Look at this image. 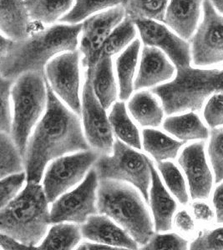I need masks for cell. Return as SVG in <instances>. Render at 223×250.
I'll use <instances>...</instances> for the list:
<instances>
[{"mask_svg": "<svg viewBox=\"0 0 223 250\" xmlns=\"http://www.w3.org/2000/svg\"><path fill=\"white\" fill-rule=\"evenodd\" d=\"M135 27L134 21L130 20L129 18H125L107 38L104 44L102 54L112 57L120 53L130 43H132L136 35Z\"/></svg>", "mask_w": 223, "mask_h": 250, "instance_id": "32", "label": "cell"}, {"mask_svg": "<svg viewBox=\"0 0 223 250\" xmlns=\"http://www.w3.org/2000/svg\"><path fill=\"white\" fill-rule=\"evenodd\" d=\"M1 146V164H0V176L1 179L5 177L22 173L25 168L24 160L20 154L17 145H15L11 135L4 132L0 134Z\"/></svg>", "mask_w": 223, "mask_h": 250, "instance_id": "30", "label": "cell"}, {"mask_svg": "<svg viewBox=\"0 0 223 250\" xmlns=\"http://www.w3.org/2000/svg\"><path fill=\"white\" fill-rule=\"evenodd\" d=\"M126 18L123 6H115L107 11L86 19L82 23L80 52L86 71H93L102 55L104 44L114 28Z\"/></svg>", "mask_w": 223, "mask_h": 250, "instance_id": "12", "label": "cell"}, {"mask_svg": "<svg viewBox=\"0 0 223 250\" xmlns=\"http://www.w3.org/2000/svg\"><path fill=\"white\" fill-rule=\"evenodd\" d=\"M134 23L144 45L160 48L172 60L177 68L191 66V46L186 40L155 20H138Z\"/></svg>", "mask_w": 223, "mask_h": 250, "instance_id": "14", "label": "cell"}, {"mask_svg": "<svg viewBox=\"0 0 223 250\" xmlns=\"http://www.w3.org/2000/svg\"><path fill=\"white\" fill-rule=\"evenodd\" d=\"M144 149L151 154L156 162L174 159L186 141H178L160 131L146 128L142 132Z\"/></svg>", "mask_w": 223, "mask_h": 250, "instance_id": "25", "label": "cell"}, {"mask_svg": "<svg viewBox=\"0 0 223 250\" xmlns=\"http://www.w3.org/2000/svg\"><path fill=\"white\" fill-rule=\"evenodd\" d=\"M212 4L220 14L223 15V0H211Z\"/></svg>", "mask_w": 223, "mask_h": 250, "instance_id": "45", "label": "cell"}, {"mask_svg": "<svg viewBox=\"0 0 223 250\" xmlns=\"http://www.w3.org/2000/svg\"><path fill=\"white\" fill-rule=\"evenodd\" d=\"M24 3L31 20L51 24L66 15L74 0H24Z\"/></svg>", "mask_w": 223, "mask_h": 250, "instance_id": "26", "label": "cell"}, {"mask_svg": "<svg viewBox=\"0 0 223 250\" xmlns=\"http://www.w3.org/2000/svg\"><path fill=\"white\" fill-rule=\"evenodd\" d=\"M140 49V40H134L115 60L119 82V97L122 101L129 100L134 91V71Z\"/></svg>", "mask_w": 223, "mask_h": 250, "instance_id": "24", "label": "cell"}, {"mask_svg": "<svg viewBox=\"0 0 223 250\" xmlns=\"http://www.w3.org/2000/svg\"><path fill=\"white\" fill-rule=\"evenodd\" d=\"M109 120L112 129L118 139L132 148L136 149L141 148L140 133L128 116L126 104L123 101L116 102L113 105L110 113Z\"/></svg>", "mask_w": 223, "mask_h": 250, "instance_id": "27", "label": "cell"}, {"mask_svg": "<svg viewBox=\"0 0 223 250\" xmlns=\"http://www.w3.org/2000/svg\"><path fill=\"white\" fill-rule=\"evenodd\" d=\"M203 117L210 128L223 126V92L210 96L204 106Z\"/></svg>", "mask_w": 223, "mask_h": 250, "instance_id": "38", "label": "cell"}, {"mask_svg": "<svg viewBox=\"0 0 223 250\" xmlns=\"http://www.w3.org/2000/svg\"><path fill=\"white\" fill-rule=\"evenodd\" d=\"M98 180L96 171L91 168L81 185L58 198L50 210L51 224L67 222L82 225L89 216L97 214Z\"/></svg>", "mask_w": 223, "mask_h": 250, "instance_id": "9", "label": "cell"}, {"mask_svg": "<svg viewBox=\"0 0 223 250\" xmlns=\"http://www.w3.org/2000/svg\"><path fill=\"white\" fill-rule=\"evenodd\" d=\"M192 213L195 219L201 223H210L214 219V212L206 203L195 201L192 205Z\"/></svg>", "mask_w": 223, "mask_h": 250, "instance_id": "41", "label": "cell"}, {"mask_svg": "<svg viewBox=\"0 0 223 250\" xmlns=\"http://www.w3.org/2000/svg\"><path fill=\"white\" fill-rule=\"evenodd\" d=\"M212 204L216 211L217 223L223 225V183L216 188L212 196Z\"/></svg>", "mask_w": 223, "mask_h": 250, "instance_id": "42", "label": "cell"}, {"mask_svg": "<svg viewBox=\"0 0 223 250\" xmlns=\"http://www.w3.org/2000/svg\"><path fill=\"white\" fill-rule=\"evenodd\" d=\"M152 173V188L150 191V202L154 217L155 229L158 233L167 232L172 229V219L178 209V205L160 180L153 163L150 160Z\"/></svg>", "mask_w": 223, "mask_h": 250, "instance_id": "19", "label": "cell"}, {"mask_svg": "<svg viewBox=\"0 0 223 250\" xmlns=\"http://www.w3.org/2000/svg\"><path fill=\"white\" fill-rule=\"evenodd\" d=\"M128 109L135 121L143 127H159L163 120V107L151 92L134 94L128 103Z\"/></svg>", "mask_w": 223, "mask_h": 250, "instance_id": "23", "label": "cell"}, {"mask_svg": "<svg viewBox=\"0 0 223 250\" xmlns=\"http://www.w3.org/2000/svg\"><path fill=\"white\" fill-rule=\"evenodd\" d=\"M174 224L178 230L185 234H192L194 233L196 225L194 219L189 214L187 211L180 210L178 212L174 219Z\"/></svg>", "mask_w": 223, "mask_h": 250, "instance_id": "40", "label": "cell"}, {"mask_svg": "<svg viewBox=\"0 0 223 250\" xmlns=\"http://www.w3.org/2000/svg\"><path fill=\"white\" fill-rule=\"evenodd\" d=\"M92 73L86 71V81L82 91V110L84 129L86 140L92 149L100 155L112 154L114 148L113 129L107 118L106 109L94 94L92 85Z\"/></svg>", "mask_w": 223, "mask_h": 250, "instance_id": "11", "label": "cell"}, {"mask_svg": "<svg viewBox=\"0 0 223 250\" xmlns=\"http://www.w3.org/2000/svg\"><path fill=\"white\" fill-rule=\"evenodd\" d=\"M39 246L40 250H73L83 237L80 226L73 224H55Z\"/></svg>", "mask_w": 223, "mask_h": 250, "instance_id": "28", "label": "cell"}, {"mask_svg": "<svg viewBox=\"0 0 223 250\" xmlns=\"http://www.w3.org/2000/svg\"><path fill=\"white\" fill-rule=\"evenodd\" d=\"M178 164L186 174L192 200L208 199L213 176L206 161L205 142L201 140L186 146L178 158Z\"/></svg>", "mask_w": 223, "mask_h": 250, "instance_id": "15", "label": "cell"}, {"mask_svg": "<svg viewBox=\"0 0 223 250\" xmlns=\"http://www.w3.org/2000/svg\"><path fill=\"white\" fill-rule=\"evenodd\" d=\"M99 213L120 225L137 242L146 245L154 229L152 218L140 194L134 188L112 179H100L97 188Z\"/></svg>", "mask_w": 223, "mask_h": 250, "instance_id": "5", "label": "cell"}, {"mask_svg": "<svg viewBox=\"0 0 223 250\" xmlns=\"http://www.w3.org/2000/svg\"><path fill=\"white\" fill-rule=\"evenodd\" d=\"M203 0H170L163 23L178 36L190 40L198 29Z\"/></svg>", "mask_w": 223, "mask_h": 250, "instance_id": "18", "label": "cell"}, {"mask_svg": "<svg viewBox=\"0 0 223 250\" xmlns=\"http://www.w3.org/2000/svg\"><path fill=\"white\" fill-rule=\"evenodd\" d=\"M170 0H123L126 17L135 22L138 20H152L164 22Z\"/></svg>", "mask_w": 223, "mask_h": 250, "instance_id": "29", "label": "cell"}, {"mask_svg": "<svg viewBox=\"0 0 223 250\" xmlns=\"http://www.w3.org/2000/svg\"><path fill=\"white\" fill-rule=\"evenodd\" d=\"M78 250H123L120 248L113 247L110 245H103L100 243H82L81 245L78 246Z\"/></svg>", "mask_w": 223, "mask_h": 250, "instance_id": "44", "label": "cell"}, {"mask_svg": "<svg viewBox=\"0 0 223 250\" xmlns=\"http://www.w3.org/2000/svg\"><path fill=\"white\" fill-rule=\"evenodd\" d=\"M84 239L113 247L137 250L138 243L106 215L93 214L80 225Z\"/></svg>", "mask_w": 223, "mask_h": 250, "instance_id": "17", "label": "cell"}, {"mask_svg": "<svg viewBox=\"0 0 223 250\" xmlns=\"http://www.w3.org/2000/svg\"><path fill=\"white\" fill-rule=\"evenodd\" d=\"M44 188L28 181L25 188L0 212V233L23 245L35 247L43 239L50 222Z\"/></svg>", "mask_w": 223, "mask_h": 250, "instance_id": "3", "label": "cell"}, {"mask_svg": "<svg viewBox=\"0 0 223 250\" xmlns=\"http://www.w3.org/2000/svg\"><path fill=\"white\" fill-rule=\"evenodd\" d=\"M15 80L1 77L0 80V129L1 132L11 134L13 118L10 109V95Z\"/></svg>", "mask_w": 223, "mask_h": 250, "instance_id": "35", "label": "cell"}, {"mask_svg": "<svg viewBox=\"0 0 223 250\" xmlns=\"http://www.w3.org/2000/svg\"><path fill=\"white\" fill-rule=\"evenodd\" d=\"M157 168L161 173L166 186L180 205H186L189 202L186 182L180 169L171 161L157 163Z\"/></svg>", "mask_w": 223, "mask_h": 250, "instance_id": "33", "label": "cell"}, {"mask_svg": "<svg viewBox=\"0 0 223 250\" xmlns=\"http://www.w3.org/2000/svg\"><path fill=\"white\" fill-rule=\"evenodd\" d=\"M203 20L190 40L195 66L209 67L223 63V16L211 0H203Z\"/></svg>", "mask_w": 223, "mask_h": 250, "instance_id": "10", "label": "cell"}, {"mask_svg": "<svg viewBox=\"0 0 223 250\" xmlns=\"http://www.w3.org/2000/svg\"><path fill=\"white\" fill-rule=\"evenodd\" d=\"M30 20L24 0H1L0 29L5 37L14 41L27 39Z\"/></svg>", "mask_w": 223, "mask_h": 250, "instance_id": "20", "label": "cell"}, {"mask_svg": "<svg viewBox=\"0 0 223 250\" xmlns=\"http://www.w3.org/2000/svg\"><path fill=\"white\" fill-rule=\"evenodd\" d=\"M94 149L60 157L49 165L44 179L43 188L49 204L80 183L99 159Z\"/></svg>", "mask_w": 223, "mask_h": 250, "instance_id": "8", "label": "cell"}, {"mask_svg": "<svg viewBox=\"0 0 223 250\" xmlns=\"http://www.w3.org/2000/svg\"><path fill=\"white\" fill-rule=\"evenodd\" d=\"M194 250H223V226L210 230L201 231L191 243Z\"/></svg>", "mask_w": 223, "mask_h": 250, "instance_id": "37", "label": "cell"}, {"mask_svg": "<svg viewBox=\"0 0 223 250\" xmlns=\"http://www.w3.org/2000/svg\"><path fill=\"white\" fill-rule=\"evenodd\" d=\"M188 249V241L178 233H154L142 250H184Z\"/></svg>", "mask_w": 223, "mask_h": 250, "instance_id": "36", "label": "cell"}, {"mask_svg": "<svg viewBox=\"0 0 223 250\" xmlns=\"http://www.w3.org/2000/svg\"><path fill=\"white\" fill-rule=\"evenodd\" d=\"M80 52H64L50 60L45 67V78L53 91L71 110L80 115L82 104L80 99Z\"/></svg>", "mask_w": 223, "mask_h": 250, "instance_id": "13", "label": "cell"}, {"mask_svg": "<svg viewBox=\"0 0 223 250\" xmlns=\"http://www.w3.org/2000/svg\"><path fill=\"white\" fill-rule=\"evenodd\" d=\"M82 24H55L35 32L21 41L2 34L0 40L1 77L16 80L27 72L45 74L50 59L62 52L74 51Z\"/></svg>", "mask_w": 223, "mask_h": 250, "instance_id": "2", "label": "cell"}, {"mask_svg": "<svg viewBox=\"0 0 223 250\" xmlns=\"http://www.w3.org/2000/svg\"><path fill=\"white\" fill-rule=\"evenodd\" d=\"M210 162L215 174V183L223 181V129L212 128L207 148Z\"/></svg>", "mask_w": 223, "mask_h": 250, "instance_id": "34", "label": "cell"}, {"mask_svg": "<svg viewBox=\"0 0 223 250\" xmlns=\"http://www.w3.org/2000/svg\"><path fill=\"white\" fill-rule=\"evenodd\" d=\"M122 2L123 0H75L73 8L60 20L69 24H78L93 14L120 5Z\"/></svg>", "mask_w": 223, "mask_h": 250, "instance_id": "31", "label": "cell"}, {"mask_svg": "<svg viewBox=\"0 0 223 250\" xmlns=\"http://www.w3.org/2000/svg\"><path fill=\"white\" fill-rule=\"evenodd\" d=\"M165 130L181 141L206 140L210 131L195 112L166 118L163 123Z\"/></svg>", "mask_w": 223, "mask_h": 250, "instance_id": "21", "label": "cell"}, {"mask_svg": "<svg viewBox=\"0 0 223 250\" xmlns=\"http://www.w3.org/2000/svg\"><path fill=\"white\" fill-rule=\"evenodd\" d=\"M26 179V172L15 173L1 179V208L17 196Z\"/></svg>", "mask_w": 223, "mask_h": 250, "instance_id": "39", "label": "cell"}, {"mask_svg": "<svg viewBox=\"0 0 223 250\" xmlns=\"http://www.w3.org/2000/svg\"><path fill=\"white\" fill-rule=\"evenodd\" d=\"M0 242L2 250H35V247H30L28 245H23L10 236L6 235L4 233L0 234Z\"/></svg>", "mask_w": 223, "mask_h": 250, "instance_id": "43", "label": "cell"}, {"mask_svg": "<svg viewBox=\"0 0 223 250\" xmlns=\"http://www.w3.org/2000/svg\"><path fill=\"white\" fill-rule=\"evenodd\" d=\"M94 168L100 179H112L131 183L140 191L147 204L149 187L152 183L150 159L138 153L120 139L114 140L112 154L100 155Z\"/></svg>", "mask_w": 223, "mask_h": 250, "instance_id": "7", "label": "cell"}, {"mask_svg": "<svg viewBox=\"0 0 223 250\" xmlns=\"http://www.w3.org/2000/svg\"><path fill=\"white\" fill-rule=\"evenodd\" d=\"M167 115L201 110L209 97L223 92V69L177 68L174 80L152 89Z\"/></svg>", "mask_w": 223, "mask_h": 250, "instance_id": "4", "label": "cell"}, {"mask_svg": "<svg viewBox=\"0 0 223 250\" xmlns=\"http://www.w3.org/2000/svg\"><path fill=\"white\" fill-rule=\"evenodd\" d=\"M92 85L94 94L105 109L116 101L117 87L114 80L112 57L102 54L92 73Z\"/></svg>", "mask_w": 223, "mask_h": 250, "instance_id": "22", "label": "cell"}, {"mask_svg": "<svg viewBox=\"0 0 223 250\" xmlns=\"http://www.w3.org/2000/svg\"><path fill=\"white\" fill-rule=\"evenodd\" d=\"M176 68L160 48L144 46L134 89L151 88L169 81L174 76Z\"/></svg>", "mask_w": 223, "mask_h": 250, "instance_id": "16", "label": "cell"}, {"mask_svg": "<svg viewBox=\"0 0 223 250\" xmlns=\"http://www.w3.org/2000/svg\"><path fill=\"white\" fill-rule=\"evenodd\" d=\"M46 85L47 109L29 140L23 158L27 181L38 184L43 177L46 165L52 159L90 149L84 135L79 115L60 102L47 80Z\"/></svg>", "mask_w": 223, "mask_h": 250, "instance_id": "1", "label": "cell"}, {"mask_svg": "<svg viewBox=\"0 0 223 250\" xmlns=\"http://www.w3.org/2000/svg\"><path fill=\"white\" fill-rule=\"evenodd\" d=\"M14 118L11 135L24 158L29 137L48 104L45 74L27 72L15 80L11 90Z\"/></svg>", "mask_w": 223, "mask_h": 250, "instance_id": "6", "label": "cell"}]
</instances>
